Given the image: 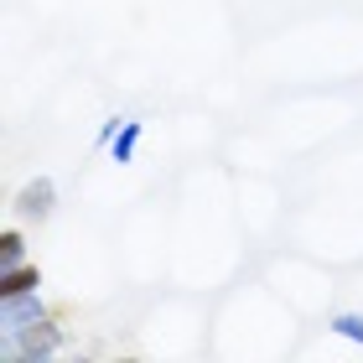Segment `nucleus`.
<instances>
[{"label": "nucleus", "instance_id": "f257e3e1", "mask_svg": "<svg viewBox=\"0 0 363 363\" xmlns=\"http://www.w3.org/2000/svg\"><path fill=\"white\" fill-rule=\"evenodd\" d=\"M62 348V333L47 317H37V322H26V327H11L6 333V358L11 363H42V358H52Z\"/></svg>", "mask_w": 363, "mask_h": 363}, {"label": "nucleus", "instance_id": "f03ea898", "mask_svg": "<svg viewBox=\"0 0 363 363\" xmlns=\"http://www.w3.org/2000/svg\"><path fill=\"white\" fill-rule=\"evenodd\" d=\"M47 317V306H42V296L37 291H11V296H0V327H26V322H37Z\"/></svg>", "mask_w": 363, "mask_h": 363}, {"label": "nucleus", "instance_id": "7ed1b4c3", "mask_svg": "<svg viewBox=\"0 0 363 363\" xmlns=\"http://www.w3.org/2000/svg\"><path fill=\"white\" fill-rule=\"evenodd\" d=\"M52 203H57V187H52L47 177L26 182V187L16 192V213H21V218H31V223H42L47 213H52Z\"/></svg>", "mask_w": 363, "mask_h": 363}, {"label": "nucleus", "instance_id": "20e7f679", "mask_svg": "<svg viewBox=\"0 0 363 363\" xmlns=\"http://www.w3.org/2000/svg\"><path fill=\"white\" fill-rule=\"evenodd\" d=\"M135 145H140V120H125V125H120V135L109 140V156L125 167V161H135Z\"/></svg>", "mask_w": 363, "mask_h": 363}, {"label": "nucleus", "instance_id": "39448f33", "mask_svg": "<svg viewBox=\"0 0 363 363\" xmlns=\"http://www.w3.org/2000/svg\"><path fill=\"white\" fill-rule=\"evenodd\" d=\"M37 286H42V270H37V265L0 270V296H11V291H37Z\"/></svg>", "mask_w": 363, "mask_h": 363}, {"label": "nucleus", "instance_id": "423d86ee", "mask_svg": "<svg viewBox=\"0 0 363 363\" xmlns=\"http://www.w3.org/2000/svg\"><path fill=\"white\" fill-rule=\"evenodd\" d=\"M16 265H26V239L16 228H6L0 234V270H16Z\"/></svg>", "mask_w": 363, "mask_h": 363}, {"label": "nucleus", "instance_id": "0eeeda50", "mask_svg": "<svg viewBox=\"0 0 363 363\" xmlns=\"http://www.w3.org/2000/svg\"><path fill=\"white\" fill-rule=\"evenodd\" d=\"M333 333L363 348V311H337V317H333Z\"/></svg>", "mask_w": 363, "mask_h": 363}, {"label": "nucleus", "instance_id": "6e6552de", "mask_svg": "<svg viewBox=\"0 0 363 363\" xmlns=\"http://www.w3.org/2000/svg\"><path fill=\"white\" fill-rule=\"evenodd\" d=\"M114 135H120V120H104V125H99V140H104V145H109Z\"/></svg>", "mask_w": 363, "mask_h": 363}]
</instances>
